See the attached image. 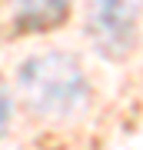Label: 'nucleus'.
<instances>
[{"label":"nucleus","instance_id":"f257e3e1","mask_svg":"<svg viewBox=\"0 0 143 150\" xmlns=\"http://www.w3.org/2000/svg\"><path fill=\"white\" fill-rule=\"evenodd\" d=\"M20 90L33 110L47 117H67L83 107L87 77L67 54H40L20 67Z\"/></svg>","mask_w":143,"mask_h":150},{"label":"nucleus","instance_id":"f03ea898","mask_svg":"<svg viewBox=\"0 0 143 150\" xmlns=\"http://www.w3.org/2000/svg\"><path fill=\"white\" fill-rule=\"evenodd\" d=\"M90 37L106 57H123L137 37V4L133 0H93Z\"/></svg>","mask_w":143,"mask_h":150},{"label":"nucleus","instance_id":"7ed1b4c3","mask_svg":"<svg viewBox=\"0 0 143 150\" xmlns=\"http://www.w3.org/2000/svg\"><path fill=\"white\" fill-rule=\"evenodd\" d=\"M70 0H13L17 23L23 30H50L67 20Z\"/></svg>","mask_w":143,"mask_h":150},{"label":"nucleus","instance_id":"20e7f679","mask_svg":"<svg viewBox=\"0 0 143 150\" xmlns=\"http://www.w3.org/2000/svg\"><path fill=\"white\" fill-rule=\"evenodd\" d=\"M7 120H10V97H7L4 83H0V134L7 130Z\"/></svg>","mask_w":143,"mask_h":150}]
</instances>
